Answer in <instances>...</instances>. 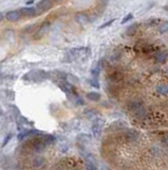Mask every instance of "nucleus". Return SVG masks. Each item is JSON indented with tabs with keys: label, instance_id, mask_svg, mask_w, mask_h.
Instances as JSON below:
<instances>
[{
	"label": "nucleus",
	"instance_id": "16",
	"mask_svg": "<svg viewBox=\"0 0 168 170\" xmlns=\"http://www.w3.org/2000/svg\"><path fill=\"white\" fill-rule=\"evenodd\" d=\"M134 113H135V115L138 116L139 118H144V117L146 116V110L144 109L143 106L139 107V109L138 111H135Z\"/></svg>",
	"mask_w": 168,
	"mask_h": 170
},
{
	"label": "nucleus",
	"instance_id": "2",
	"mask_svg": "<svg viewBox=\"0 0 168 170\" xmlns=\"http://www.w3.org/2000/svg\"><path fill=\"white\" fill-rule=\"evenodd\" d=\"M21 15V17H34L36 15H38L37 10L33 7H21V9L18 10Z\"/></svg>",
	"mask_w": 168,
	"mask_h": 170
},
{
	"label": "nucleus",
	"instance_id": "17",
	"mask_svg": "<svg viewBox=\"0 0 168 170\" xmlns=\"http://www.w3.org/2000/svg\"><path fill=\"white\" fill-rule=\"evenodd\" d=\"M167 31H168V21H164L161 26H160L159 32L161 33V34H163V33L167 32Z\"/></svg>",
	"mask_w": 168,
	"mask_h": 170
},
{
	"label": "nucleus",
	"instance_id": "8",
	"mask_svg": "<svg viewBox=\"0 0 168 170\" xmlns=\"http://www.w3.org/2000/svg\"><path fill=\"white\" fill-rule=\"evenodd\" d=\"M168 59V52L167 51H159L154 54V60L157 63H165Z\"/></svg>",
	"mask_w": 168,
	"mask_h": 170
},
{
	"label": "nucleus",
	"instance_id": "5",
	"mask_svg": "<svg viewBox=\"0 0 168 170\" xmlns=\"http://www.w3.org/2000/svg\"><path fill=\"white\" fill-rule=\"evenodd\" d=\"M124 136H125V139L127 141H129V143H133V141L138 140L139 132H136V131H134V130H127Z\"/></svg>",
	"mask_w": 168,
	"mask_h": 170
},
{
	"label": "nucleus",
	"instance_id": "10",
	"mask_svg": "<svg viewBox=\"0 0 168 170\" xmlns=\"http://www.w3.org/2000/svg\"><path fill=\"white\" fill-rule=\"evenodd\" d=\"M157 92L161 95H168V85L160 84L157 86Z\"/></svg>",
	"mask_w": 168,
	"mask_h": 170
},
{
	"label": "nucleus",
	"instance_id": "14",
	"mask_svg": "<svg viewBox=\"0 0 168 170\" xmlns=\"http://www.w3.org/2000/svg\"><path fill=\"white\" fill-rule=\"evenodd\" d=\"M92 131H93V134H94V136H99V133H100V125L99 123V121L94 122L92 125Z\"/></svg>",
	"mask_w": 168,
	"mask_h": 170
},
{
	"label": "nucleus",
	"instance_id": "3",
	"mask_svg": "<svg viewBox=\"0 0 168 170\" xmlns=\"http://www.w3.org/2000/svg\"><path fill=\"white\" fill-rule=\"evenodd\" d=\"M52 7H53V2L51 1V0H40L37 4V9L40 10L39 14L49 11V10H51Z\"/></svg>",
	"mask_w": 168,
	"mask_h": 170
},
{
	"label": "nucleus",
	"instance_id": "11",
	"mask_svg": "<svg viewBox=\"0 0 168 170\" xmlns=\"http://www.w3.org/2000/svg\"><path fill=\"white\" fill-rule=\"evenodd\" d=\"M87 98L91 101H99L100 99V95L99 92H90L87 94Z\"/></svg>",
	"mask_w": 168,
	"mask_h": 170
},
{
	"label": "nucleus",
	"instance_id": "7",
	"mask_svg": "<svg viewBox=\"0 0 168 170\" xmlns=\"http://www.w3.org/2000/svg\"><path fill=\"white\" fill-rule=\"evenodd\" d=\"M49 27H50V24H49L48 21L43 22V24L40 26V28H39V30L37 31V33L35 34L36 35V36H35L36 40H38V38H41V37L43 36V35H46V32H48V30H49Z\"/></svg>",
	"mask_w": 168,
	"mask_h": 170
},
{
	"label": "nucleus",
	"instance_id": "21",
	"mask_svg": "<svg viewBox=\"0 0 168 170\" xmlns=\"http://www.w3.org/2000/svg\"><path fill=\"white\" fill-rule=\"evenodd\" d=\"M11 138H12V135H11V134H10V135H7V138H6V139H4V141H3V144H2V147H6V146L7 145V143L10 141V139H11Z\"/></svg>",
	"mask_w": 168,
	"mask_h": 170
},
{
	"label": "nucleus",
	"instance_id": "15",
	"mask_svg": "<svg viewBox=\"0 0 168 170\" xmlns=\"http://www.w3.org/2000/svg\"><path fill=\"white\" fill-rule=\"evenodd\" d=\"M136 29H138V25H136V24L131 25L130 27L127 29V32H126V33H127V35H129V36H131V35H133L134 33H135Z\"/></svg>",
	"mask_w": 168,
	"mask_h": 170
},
{
	"label": "nucleus",
	"instance_id": "19",
	"mask_svg": "<svg viewBox=\"0 0 168 170\" xmlns=\"http://www.w3.org/2000/svg\"><path fill=\"white\" fill-rule=\"evenodd\" d=\"M114 18L113 19H111V20H109V21H107V22H105V24H103L102 26H100L99 27V29H105V28H107V27H109V26H111L113 24V22H114Z\"/></svg>",
	"mask_w": 168,
	"mask_h": 170
},
{
	"label": "nucleus",
	"instance_id": "13",
	"mask_svg": "<svg viewBox=\"0 0 168 170\" xmlns=\"http://www.w3.org/2000/svg\"><path fill=\"white\" fill-rule=\"evenodd\" d=\"M99 73H100V66L99 65V64H97L96 66H94L91 69V74H92L93 79H97V78H99Z\"/></svg>",
	"mask_w": 168,
	"mask_h": 170
},
{
	"label": "nucleus",
	"instance_id": "12",
	"mask_svg": "<svg viewBox=\"0 0 168 170\" xmlns=\"http://www.w3.org/2000/svg\"><path fill=\"white\" fill-rule=\"evenodd\" d=\"M143 106V104H142L141 101H139V100H136V101H132L129 105V109L130 111H132V112H135V111H138L139 107Z\"/></svg>",
	"mask_w": 168,
	"mask_h": 170
},
{
	"label": "nucleus",
	"instance_id": "4",
	"mask_svg": "<svg viewBox=\"0 0 168 170\" xmlns=\"http://www.w3.org/2000/svg\"><path fill=\"white\" fill-rule=\"evenodd\" d=\"M74 19H75V21L77 24H79L81 26L87 25L88 22L90 21L89 16H88L87 14H85V13H77L75 15V17H74Z\"/></svg>",
	"mask_w": 168,
	"mask_h": 170
},
{
	"label": "nucleus",
	"instance_id": "18",
	"mask_svg": "<svg viewBox=\"0 0 168 170\" xmlns=\"http://www.w3.org/2000/svg\"><path fill=\"white\" fill-rule=\"evenodd\" d=\"M132 18H133V15H132V14H131V13H130V14L126 15V16L124 17V18H123V20H122V22H121V24H122V25L126 24V22H127V21H129V20H131V19H132Z\"/></svg>",
	"mask_w": 168,
	"mask_h": 170
},
{
	"label": "nucleus",
	"instance_id": "22",
	"mask_svg": "<svg viewBox=\"0 0 168 170\" xmlns=\"http://www.w3.org/2000/svg\"><path fill=\"white\" fill-rule=\"evenodd\" d=\"M3 19H4V16H3V14H2V13L0 12V22H1Z\"/></svg>",
	"mask_w": 168,
	"mask_h": 170
},
{
	"label": "nucleus",
	"instance_id": "1",
	"mask_svg": "<svg viewBox=\"0 0 168 170\" xmlns=\"http://www.w3.org/2000/svg\"><path fill=\"white\" fill-rule=\"evenodd\" d=\"M49 76H50V73H46L43 70H33L28 73L24 76V77H30V78H25L23 80H30L32 82H41L43 80L49 79Z\"/></svg>",
	"mask_w": 168,
	"mask_h": 170
},
{
	"label": "nucleus",
	"instance_id": "23",
	"mask_svg": "<svg viewBox=\"0 0 168 170\" xmlns=\"http://www.w3.org/2000/svg\"><path fill=\"white\" fill-rule=\"evenodd\" d=\"M33 2H34V0H29V1H27V4H32Z\"/></svg>",
	"mask_w": 168,
	"mask_h": 170
},
{
	"label": "nucleus",
	"instance_id": "20",
	"mask_svg": "<svg viewBox=\"0 0 168 170\" xmlns=\"http://www.w3.org/2000/svg\"><path fill=\"white\" fill-rule=\"evenodd\" d=\"M90 84L92 85L93 87H95V88H99V83L97 82V79H93V80H90Z\"/></svg>",
	"mask_w": 168,
	"mask_h": 170
},
{
	"label": "nucleus",
	"instance_id": "6",
	"mask_svg": "<svg viewBox=\"0 0 168 170\" xmlns=\"http://www.w3.org/2000/svg\"><path fill=\"white\" fill-rule=\"evenodd\" d=\"M6 18L7 20L11 22H14V21H18L20 18H21V15H20L19 11H9L6 14Z\"/></svg>",
	"mask_w": 168,
	"mask_h": 170
},
{
	"label": "nucleus",
	"instance_id": "9",
	"mask_svg": "<svg viewBox=\"0 0 168 170\" xmlns=\"http://www.w3.org/2000/svg\"><path fill=\"white\" fill-rule=\"evenodd\" d=\"M126 128H127V125H126L125 123L122 122V121H115L110 125L111 130H116V131L124 130V129H126Z\"/></svg>",
	"mask_w": 168,
	"mask_h": 170
},
{
	"label": "nucleus",
	"instance_id": "24",
	"mask_svg": "<svg viewBox=\"0 0 168 170\" xmlns=\"http://www.w3.org/2000/svg\"><path fill=\"white\" fill-rule=\"evenodd\" d=\"M54 1H61V0H54Z\"/></svg>",
	"mask_w": 168,
	"mask_h": 170
}]
</instances>
